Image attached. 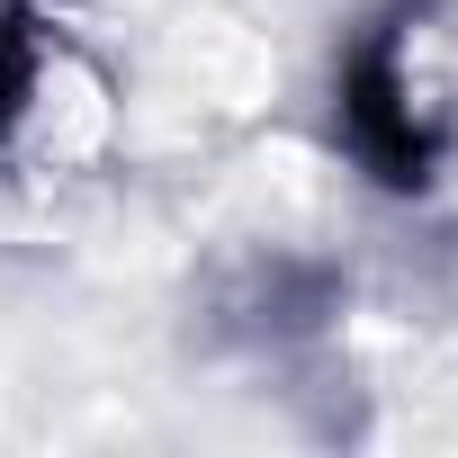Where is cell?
I'll list each match as a JSON object with an SVG mask.
<instances>
[{
    "label": "cell",
    "instance_id": "obj_1",
    "mask_svg": "<svg viewBox=\"0 0 458 458\" xmlns=\"http://www.w3.org/2000/svg\"><path fill=\"white\" fill-rule=\"evenodd\" d=\"M413 46H422V19L395 10V19L360 28V46L342 55V135L386 189H422L449 153V117H440Z\"/></svg>",
    "mask_w": 458,
    "mask_h": 458
},
{
    "label": "cell",
    "instance_id": "obj_2",
    "mask_svg": "<svg viewBox=\"0 0 458 458\" xmlns=\"http://www.w3.org/2000/svg\"><path fill=\"white\" fill-rule=\"evenodd\" d=\"M46 72H55V0H10L0 10V144L37 108Z\"/></svg>",
    "mask_w": 458,
    "mask_h": 458
}]
</instances>
